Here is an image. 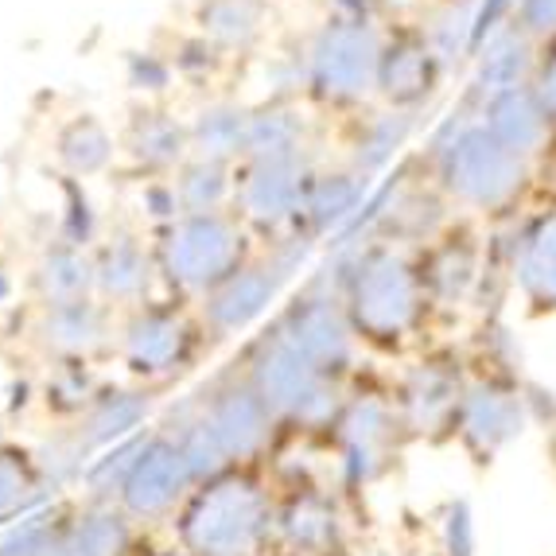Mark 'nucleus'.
<instances>
[{
    "label": "nucleus",
    "mask_w": 556,
    "mask_h": 556,
    "mask_svg": "<svg viewBox=\"0 0 556 556\" xmlns=\"http://www.w3.org/2000/svg\"><path fill=\"white\" fill-rule=\"evenodd\" d=\"M420 113H405V110H390V105H366L362 113L351 117V132H346V164L358 172V176L374 179L378 184L381 176H390L393 167L408 156L413 140L425 129Z\"/></svg>",
    "instance_id": "16"
},
{
    "label": "nucleus",
    "mask_w": 556,
    "mask_h": 556,
    "mask_svg": "<svg viewBox=\"0 0 556 556\" xmlns=\"http://www.w3.org/2000/svg\"><path fill=\"white\" fill-rule=\"evenodd\" d=\"M132 149L149 167H172L191 149V132L176 117H167V113H149L132 129Z\"/></svg>",
    "instance_id": "32"
},
{
    "label": "nucleus",
    "mask_w": 556,
    "mask_h": 556,
    "mask_svg": "<svg viewBox=\"0 0 556 556\" xmlns=\"http://www.w3.org/2000/svg\"><path fill=\"white\" fill-rule=\"evenodd\" d=\"M346 556H351V553H346Z\"/></svg>",
    "instance_id": "46"
},
{
    "label": "nucleus",
    "mask_w": 556,
    "mask_h": 556,
    "mask_svg": "<svg viewBox=\"0 0 556 556\" xmlns=\"http://www.w3.org/2000/svg\"><path fill=\"white\" fill-rule=\"evenodd\" d=\"M316 167L312 164H269V160H245V172L238 179V211L250 226L265 233L300 230L304 191Z\"/></svg>",
    "instance_id": "14"
},
{
    "label": "nucleus",
    "mask_w": 556,
    "mask_h": 556,
    "mask_svg": "<svg viewBox=\"0 0 556 556\" xmlns=\"http://www.w3.org/2000/svg\"><path fill=\"white\" fill-rule=\"evenodd\" d=\"M529 428H533V417H529L521 381L491 378V374L475 370L467 381L459 417H455V444L464 447L475 464H491L502 452H510Z\"/></svg>",
    "instance_id": "12"
},
{
    "label": "nucleus",
    "mask_w": 556,
    "mask_h": 556,
    "mask_svg": "<svg viewBox=\"0 0 556 556\" xmlns=\"http://www.w3.org/2000/svg\"><path fill=\"white\" fill-rule=\"evenodd\" d=\"M191 482L195 479L184 459V447L176 440H149L121 486V498H125V510L137 518H160L176 506V498Z\"/></svg>",
    "instance_id": "21"
},
{
    "label": "nucleus",
    "mask_w": 556,
    "mask_h": 556,
    "mask_svg": "<svg viewBox=\"0 0 556 556\" xmlns=\"http://www.w3.org/2000/svg\"><path fill=\"white\" fill-rule=\"evenodd\" d=\"M28 491L31 479L24 471V464H20L16 455H0V514L20 506V502L28 498Z\"/></svg>",
    "instance_id": "40"
},
{
    "label": "nucleus",
    "mask_w": 556,
    "mask_h": 556,
    "mask_svg": "<svg viewBox=\"0 0 556 556\" xmlns=\"http://www.w3.org/2000/svg\"><path fill=\"white\" fill-rule=\"evenodd\" d=\"M47 343L63 354L90 351L102 343V312L90 300H71V304H51L47 312Z\"/></svg>",
    "instance_id": "31"
},
{
    "label": "nucleus",
    "mask_w": 556,
    "mask_h": 556,
    "mask_svg": "<svg viewBox=\"0 0 556 556\" xmlns=\"http://www.w3.org/2000/svg\"><path fill=\"white\" fill-rule=\"evenodd\" d=\"M479 121L506 149L518 152L529 164H541V156L553 149L556 140V125L545 105H541L533 86H521V90H510L502 93V98H494V102H486L479 110Z\"/></svg>",
    "instance_id": "22"
},
{
    "label": "nucleus",
    "mask_w": 556,
    "mask_h": 556,
    "mask_svg": "<svg viewBox=\"0 0 556 556\" xmlns=\"http://www.w3.org/2000/svg\"><path fill=\"white\" fill-rule=\"evenodd\" d=\"M288 280L292 277L269 253H265V261H253V265L245 261L230 280H223L214 292H206L203 319L211 327V334L230 339V334H241L245 327H253L280 300Z\"/></svg>",
    "instance_id": "17"
},
{
    "label": "nucleus",
    "mask_w": 556,
    "mask_h": 556,
    "mask_svg": "<svg viewBox=\"0 0 556 556\" xmlns=\"http://www.w3.org/2000/svg\"><path fill=\"white\" fill-rule=\"evenodd\" d=\"M277 529L269 494L250 475L226 471L187 502L179 538L191 556H257Z\"/></svg>",
    "instance_id": "5"
},
{
    "label": "nucleus",
    "mask_w": 556,
    "mask_h": 556,
    "mask_svg": "<svg viewBox=\"0 0 556 556\" xmlns=\"http://www.w3.org/2000/svg\"><path fill=\"white\" fill-rule=\"evenodd\" d=\"M144 444H149V440H132V444H125V447H117L113 455H105L102 464H93V467H90V475H86L93 491L105 494V491H110V482H113V486H125V479H129L132 464L140 459Z\"/></svg>",
    "instance_id": "38"
},
{
    "label": "nucleus",
    "mask_w": 556,
    "mask_h": 556,
    "mask_svg": "<svg viewBox=\"0 0 556 556\" xmlns=\"http://www.w3.org/2000/svg\"><path fill=\"white\" fill-rule=\"evenodd\" d=\"M370 191H374V179L358 176L351 164L312 172L304 191V211H300V230L316 241L324 238L339 241L362 214Z\"/></svg>",
    "instance_id": "20"
},
{
    "label": "nucleus",
    "mask_w": 556,
    "mask_h": 556,
    "mask_svg": "<svg viewBox=\"0 0 556 556\" xmlns=\"http://www.w3.org/2000/svg\"><path fill=\"white\" fill-rule=\"evenodd\" d=\"M312 125L292 102H265L250 113V140L245 160H269V164H312Z\"/></svg>",
    "instance_id": "24"
},
{
    "label": "nucleus",
    "mask_w": 556,
    "mask_h": 556,
    "mask_svg": "<svg viewBox=\"0 0 556 556\" xmlns=\"http://www.w3.org/2000/svg\"><path fill=\"white\" fill-rule=\"evenodd\" d=\"M518 0H479V16H475V31H479V43L486 36H494L498 28H506L514 20Z\"/></svg>",
    "instance_id": "43"
},
{
    "label": "nucleus",
    "mask_w": 556,
    "mask_h": 556,
    "mask_svg": "<svg viewBox=\"0 0 556 556\" xmlns=\"http://www.w3.org/2000/svg\"><path fill=\"white\" fill-rule=\"evenodd\" d=\"M129 553V526L117 514H86L59 533L43 556H125Z\"/></svg>",
    "instance_id": "29"
},
{
    "label": "nucleus",
    "mask_w": 556,
    "mask_h": 556,
    "mask_svg": "<svg viewBox=\"0 0 556 556\" xmlns=\"http://www.w3.org/2000/svg\"><path fill=\"white\" fill-rule=\"evenodd\" d=\"M475 366L455 351H420L393 378V405L408 440H452Z\"/></svg>",
    "instance_id": "8"
},
{
    "label": "nucleus",
    "mask_w": 556,
    "mask_h": 556,
    "mask_svg": "<svg viewBox=\"0 0 556 556\" xmlns=\"http://www.w3.org/2000/svg\"><path fill=\"white\" fill-rule=\"evenodd\" d=\"M521 393H526L533 428H556V390H553V386L526 378V381H521Z\"/></svg>",
    "instance_id": "41"
},
{
    "label": "nucleus",
    "mask_w": 556,
    "mask_h": 556,
    "mask_svg": "<svg viewBox=\"0 0 556 556\" xmlns=\"http://www.w3.org/2000/svg\"><path fill=\"white\" fill-rule=\"evenodd\" d=\"M533 90H538L541 105L548 110L556 125V43L541 47V63H538V78H533Z\"/></svg>",
    "instance_id": "42"
},
{
    "label": "nucleus",
    "mask_w": 556,
    "mask_h": 556,
    "mask_svg": "<svg viewBox=\"0 0 556 556\" xmlns=\"http://www.w3.org/2000/svg\"><path fill=\"white\" fill-rule=\"evenodd\" d=\"M265 16H269L265 0H206L203 9H199L203 36L218 51H245V47H253L261 39V28H265Z\"/></svg>",
    "instance_id": "27"
},
{
    "label": "nucleus",
    "mask_w": 556,
    "mask_h": 556,
    "mask_svg": "<svg viewBox=\"0 0 556 556\" xmlns=\"http://www.w3.org/2000/svg\"><path fill=\"white\" fill-rule=\"evenodd\" d=\"M277 331L288 343L296 346L312 366H319L331 378L346 381L354 374L358 362V334L346 316L339 285H334L331 269H324L319 277L307 280V288L300 292L292 304L285 307V316L277 319Z\"/></svg>",
    "instance_id": "10"
},
{
    "label": "nucleus",
    "mask_w": 556,
    "mask_h": 556,
    "mask_svg": "<svg viewBox=\"0 0 556 556\" xmlns=\"http://www.w3.org/2000/svg\"><path fill=\"white\" fill-rule=\"evenodd\" d=\"M455 223H459V214L437 187L425 156L408 152L390 176H381L374 184L362 214L343 238L331 241V250H346V245H362V241H390L401 250L420 253Z\"/></svg>",
    "instance_id": "3"
},
{
    "label": "nucleus",
    "mask_w": 556,
    "mask_h": 556,
    "mask_svg": "<svg viewBox=\"0 0 556 556\" xmlns=\"http://www.w3.org/2000/svg\"><path fill=\"white\" fill-rule=\"evenodd\" d=\"M199 4H206V0H199Z\"/></svg>",
    "instance_id": "44"
},
{
    "label": "nucleus",
    "mask_w": 556,
    "mask_h": 556,
    "mask_svg": "<svg viewBox=\"0 0 556 556\" xmlns=\"http://www.w3.org/2000/svg\"><path fill=\"white\" fill-rule=\"evenodd\" d=\"M93 273H98L102 292L113 300H132L149 288V257H144L132 241H121V245L105 250V257L98 261Z\"/></svg>",
    "instance_id": "34"
},
{
    "label": "nucleus",
    "mask_w": 556,
    "mask_h": 556,
    "mask_svg": "<svg viewBox=\"0 0 556 556\" xmlns=\"http://www.w3.org/2000/svg\"><path fill=\"white\" fill-rule=\"evenodd\" d=\"M331 440L339 482L346 491H370L374 482H381L393 471V464L401 459V447L408 444L393 393H346L343 408L331 425Z\"/></svg>",
    "instance_id": "7"
},
{
    "label": "nucleus",
    "mask_w": 556,
    "mask_h": 556,
    "mask_svg": "<svg viewBox=\"0 0 556 556\" xmlns=\"http://www.w3.org/2000/svg\"><path fill=\"white\" fill-rule=\"evenodd\" d=\"M98 280V273L90 269V261L71 245H59L43 257L39 269V285H43L51 304H71V300H86V288Z\"/></svg>",
    "instance_id": "33"
},
{
    "label": "nucleus",
    "mask_w": 556,
    "mask_h": 556,
    "mask_svg": "<svg viewBox=\"0 0 556 556\" xmlns=\"http://www.w3.org/2000/svg\"><path fill=\"white\" fill-rule=\"evenodd\" d=\"M358 343L386 354H405L432 324L417 253L390 241H362L331 250L327 261Z\"/></svg>",
    "instance_id": "2"
},
{
    "label": "nucleus",
    "mask_w": 556,
    "mask_h": 556,
    "mask_svg": "<svg viewBox=\"0 0 556 556\" xmlns=\"http://www.w3.org/2000/svg\"><path fill=\"white\" fill-rule=\"evenodd\" d=\"M273 538L292 556H346V518L339 498L319 486H300L277 510Z\"/></svg>",
    "instance_id": "18"
},
{
    "label": "nucleus",
    "mask_w": 556,
    "mask_h": 556,
    "mask_svg": "<svg viewBox=\"0 0 556 556\" xmlns=\"http://www.w3.org/2000/svg\"><path fill=\"white\" fill-rule=\"evenodd\" d=\"M538 63H541V47L510 20L506 28H498L494 36H486L479 43V51H475L471 66H467L464 75L459 98L479 113L482 105L502 98V93L533 86Z\"/></svg>",
    "instance_id": "15"
},
{
    "label": "nucleus",
    "mask_w": 556,
    "mask_h": 556,
    "mask_svg": "<svg viewBox=\"0 0 556 556\" xmlns=\"http://www.w3.org/2000/svg\"><path fill=\"white\" fill-rule=\"evenodd\" d=\"M250 113L241 105L218 102L206 105L199 121L191 125V149L195 160H214V164H230L245 156V140H250Z\"/></svg>",
    "instance_id": "26"
},
{
    "label": "nucleus",
    "mask_w": 556,
    "mask_h": 556,
    "mask_svg": "<svg viewBox=\"0 0 556 556\" xmlns=\"http://www.w3.org/2000/svg\"><path fill=\"white\" fill-rule=\"evenodd\" d=\"M191 351V331L179 316L172 312H144L132 319L129 334H125V354H129L137 374H172Z\"/></svg>",
    "instance_id": "25"
},
{
    "label": "nucleus",
    "mask_w": 556,
    "mask_h": 556,
    "mask_svg": "<svg viewBox=\"0 0 556 556\" xmlns=\"http://www.w3.org/2000/svg\"><path fill=\"white\" fill-rule=\"evenodd\" d=\"M250 381L277 420L296 428H331L346 401V381L312 366L277 327L250 351Z\"/></svg>",
    "instance_id": "6"
},
{
    "label": "nucleus",
    "mask_w": 556,
    "mask_h": 556,
    "mask_svg": "<svg viewBox=\"0 0 556 556\" xmlns=\"http://www.w3.org/2000/svg\"><path fill=\"white\" fill-rule=\"evenodd\" d=\"M479 0H425V12L417 16V28L425 31L428 47L437 51L447 75H467L475 51H479Z\"/></svg>",
    "instance_id": "23"
},
{
    "label": "nucleus",
    "mask_w": 556,
    "mask_h": 556,
    "mask_svg": "<svg viewBox=\"0 0 556 556\" xmlns=\"http://www.w3.org/2000/svg\"><path fill=\"white\" fill-rule=\"evenodd\" d=\"M203 420L214 432V440L223 444V452L230 455V464H241V459H253V455L265 452L273 440V428H277V413L253 390L250 378L214 393Z\"/></svg>",
    "instance_id": "19"
},
{
    "label": "nucleus",
    "mask_w": 556,
    "mask_h": 556,
    "mask_svg": "<svg viewBox=\"0 0 556 556\" xmlns=\"http://www.w3.org/2000/svg\"><path fill=\"white\" fill-rule=\"evenodd\" d=\"M486 238L506 265L514 300L533 316L556 312V203L526 206L506 223H494Z\"/></svg>",
    "instance_id": "9"
},
{
    "label": "nucleus",
    "mask_w": 556,
    "mask_h": 556,
    "mask_svg": "<svg viewBox=\"0 0 556 556\" xmlns=\"http://www.w3.org/2000/svg\"><path fill=\"white\" fill-rule=\"evenodd\" d=\"M386 28L358 16H327L312 39L307 51V98L324 110L362 113L378 102V66L381 47H386Z\"/></svg>",
    "instance_id": "4"
},
{
    "label": "nucleus",
    "mask_w": 556,
    "mask_h": 556,
    "mask_svg": "<svg viewBox=\"0 0 556 556\" xmlns=\"http://www.w3.org/2000/svg\"><path fill=\"white\" fill-rule=\"evenodd\" d=\"M167 556H176V553H167Z\"/></svg>",
    "instance_id": "45"
},
{
    "label": "nucleus",
    "mask_w": 556,
    "mask_h": 556,
    "mask_svg": "<svg viewBox=\"0 0 556 556\" xmlns=\"http://www.w3.org/2000/svg\"><path fill=\"white\" fill-rule=\"evenodd\" d=\"M417 152L455 214L467 223L479 218L494 226L526 211L538 164L506 149L464 98L428 125V137Z\"/></svg>",
    "instance_id": "1"
},
{
    "label": "nucleus",
    "mask_w": 556,
    "mask_h": 556,
    "mask_svg": "<svg viewBox=\"0 0 556 556\" xmlns=\"http://www.w3.org/2000/svg\"><path fill=\"white\" fill-rule=\"evenodd\" d=\"M167 277L187 292H214L245 265V230L233 214H184L164 241Z\"/></svg>",
    "instance_id": "11"
},
{
    "label": "nucleus",
    "mask_w": 556,
    "mask_h": 556,
    "mask_svg": "<svg viewBox=\"0 0 556 556\" xmlns=\"http://www.w3.org/2000/svg\"><path fill=\"white\" fill-rule=\"evenodd\" d=\"M440 556H475L479 553V526L467 498H447L437 514Z\"/></svg>",
    "instance_id": "37"
},
{
    "label": "nucleus",
    "mask_w": 556,
    "mask_h": 556,
    "mask_svg": "<svg viewBox=\"0 0 556 556\" xmlns=\"http://www.w3.org/2000/svg\"><path fill=\"white\" fill-rule=\"evenodd\" d=\"M447 78L452 75L444 71L437 51L428 47L425 31L417 28V20H413V24H390V28H386V47H381V66H378L381 105L428 117Z\"/></svg>",
    "instance_id": "13"
},
{
    "label": "nucleus",
    "mask_w": 556,
    "mask_h": 556,
    "mask_svg": "<svg viewBox=\"0 0 556 556\" xmlns=\"http://www.w3.org/2000/svg\"><path fill=\"white\" fill-rule=\"evenodd\" d=\"M59 156H63V164L71 172L90 176V172L105 167V160H110V137H105V129L98 121L83 117L59 137Z\"/></svg>",
    "instance_id": "36"
},
{
    "label": "nucleus",
    "mask_w": 556,
    "mask_h": 556,
    "mask_svg": "<svg viewBox=\"0 0 556 556\" xmlns=\"http://www.w3.org/2000/svg\"><path fill=\"white\" fill-rule=\"evenodd\" d=\"M475 370L506 381H526V343H521V331L510 324V316L479 319V331H475Z\"/></svg>",
    "instance_id": "28"
},
{
    "label": "nucleus",
    "mask_w": 556,
    "mask_h": 556,
    "mask_svg": "<svg viewBox=\"0 0 556 556\" xmlns=\"http://www.w3.org/2000/svg\"><path fill=\"white\" fill-rule=\"evenodd\" d=\"M238 191V179H230V164H214V160H191L179 172L176 203L184 214H218Z\"/></svg>",
    "instance_id": "30"
},
{
    "label": "nucleus",
    "mask_w": 556,
    "mask_h": 556,
    "mask_svg": "<svg viewBox=\"0 0 556 556\" xmlns=\"http://www.w3.org/2000/svg\"><path fill=\"white\" fill-rule=\"evenodd\" d=\"M144 413H149V401L140 393H105V397L93 401L90 417H86V440L110 444V440L132 432L144 420Z\"/></svg>",
    "instance_id": "35"
},
{
    "label": "nucleus",
    "mask_w": 556,
    "mask_h": 556,
    "mask_svg": "<svg viewBox=\"0 0 556 556\" xmlns=\"http://www.w3.org/2000/svg\"><path fill=\"white\" fill-rule=\"evenodd\" d=\"M514 24L538 47L556 43V0H518Z\"/></svg>",
    "instance_id": "39"
}]
</instances>
